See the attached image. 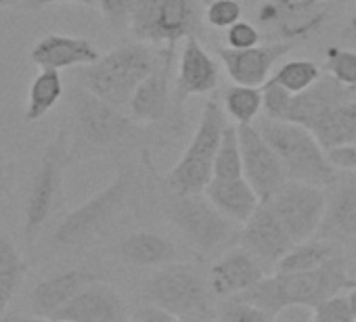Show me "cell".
Returning <instances> with one entry per match:
<instances>
[{
    "mask_svg": "<svg viewBox=\"0 0 356 322\" xmlns=\"http://www.w3.org/2000/svg\"><path fill=\"white\" fill-rule=\"evenodd\" d=\"M172 49L168 46L153 71L136 86L134 94L128 101V115L136 124H155L161 121L170 111V65H172Z\"/></svg>",
    "mask_w": 356,
    "mask_h": 322,
    "instance_id": "17",
    "label": "cell"
},
{
    "mask_svg": "<svg viewBox=\"0 0 356 322\" xmlns=\"http://www.w3.org/2000/svg\"><path fill=\"white\" fill-rule=\"evenodd\" d=\"M321 3H323V0H275V5L281 11V22L283 19H293V17L308 15V13L316 11Z\"/></svg>",
    "mask_w": 356,
    "mask_h": 322,
    "instance_id": "37",
    "label": "cell"
},
{
    "mask_svg": "<svg viewBox=\"0 0 356 322\" xmlns=\"http://www.w3.org/2000/svg\"><path fill=\"white\" fill-rule=\"evenodd\" d=\"M308 130L327 151L343 144H356V94L333 105Z\"/></svg>",
    "mask_w": 356,
    "mask_h": 322,
    "instance_id": "24",
    "label": "cell"
},
{
    "mask_svg": "<svg viewBox=\"0 0 356 322\" xmlns=\"http://www.w3.org/2000/svg\"><path fill=\"white\" fill-rule=\"evenodd\" d=\"M165 214L193 247L212 253L239 239L241 224L225 216L204 193L174 195L165 203Z\"/></svg>",
    "mask_w": 356,
    "mask_h": 322,
    "instance_id": "7",
    "label": "cell"
},
{
    "mask_svg": "<svg viewBox=\"0 0 356 322\" xmlns=\"http://www.w3.org/2000/svg\"><path fill=\"white\" fill-rule=\"evenodd\" d=\"M256 128L281 157L289 180H302L323 189L335 180L339 170L331 164L327 149L306 126L264 115L256 119Z\"/></svg>",
    "mask_w": 356,
    "mask_h": 322,
    "instance_id": "2",
    "label": "cell"
},
{
    "mask_svg": "<svg viewBox=\"0 0 356 322\" xmlns=\"http://www.w3.org/2000/svg\"><path fill=\"white\" fill-rule=\"evenodd\" d=\"M325 193L327 207L316 237L331 243L356 241V174L339 170Z\"/></svg>",
    "mask_w": 356,
    "mask_h": 322,
    "instance_id": "14",
    "label": "cell"
},
{
    "mask_svg": "<svg viewBox=\"0 0 356 322\" xmlns=\"http://www.w3.org/2000/svg\"><path fill=\"white\" fill-rule=\"evenodd\" d=\"M321 76H323L321 67L314 61H310V59H291V61L283 63L270 76V80L277 82L279 86H283L287 92L300 94L306 88H310Z\"/></svg>",
    "mask_w": 356,
    "mask_h": 322,
    "instance_id": "29",
    "label": "cell"
},
{
    "mask_svg": "<svg viewBox=\"0 0 356 322\" xmlns=\"http://www.w3.org/2000/svg\"><path fill=\"white\" fill-rule=\"evenodd\" d=\"M260 32H258V28L254 26V24H250V22H237V24H233L229 30H227V44L231 46V49H237V51H241V49H252V46H258L260 44Z\"/></svg>",
    "mask_w": 356,
    "mask_h": 322,
    "instance_id": "36",
    "label": "cell"
},
{
    "mask_svg": "<svg viewBox=\"0 0 356 322\" xmlns=\"http://www.w3.org/2000/svg\"><path fill=\"white\" fill-rule=\"evenodd\" d=\"M26 268L28 266L15 243L0 230V316L5 314L11 299L15 297Z\"/></svg>",
    "mask_w": 356,
    "mask_h": 322,
    "instance_id": "27",
    "label": "cell"
},
{
    "mask_svg": "<svg viewBox=\"0 0 356 322\" xmlns=\"http://www.w3.org/2000/svg\"><path fill=\"white\" fill-rule=\"evenodd\" d=\"M266 276L264 266L243 247L227 251L222 257H218L208 274L210 289L216 297L227 299L235 297L256 282H260Z\"/></svg>",
    "mask_w": 356,
    "mask_h": 322,
    "instance_id": "18",
    "label": "cell"
},
{
    "mask_svg": "<svg viewBox=\"0 0 356 322\" xmlns=\"http://www.w3.org/2000/svg\"><path fill=\"white\" fill-rule=\"evenodd\" d=\"M7 191H9V164H7V159L0 155V207L5 203Z\"/></svg>",
    "mask_w": 356,
    "mask_h": 322,
    "instance_id": "41",
    "label": "cell"
},
{
    "mask_svg": "<svg viewBox=\"0 0 356 322\" xmlns=\"http://www.w3.org/2000/svg\"><path fill=\"white\" fill-rule=\"evenodd\" d=\"M243 9L239 0H212L204 11V19L208 26L216 30H229L233 24L241 22Z\"/></svg>",
    "mask_w": 356,
    "mask_h": 322,
    "instance_id": "34",
    "label": "cell"
},
{
    "mask_svg": "<svg viewBox=\"0 0 356 322\" xmlns=\"http://www.w3.org/2000/svg\"><path fill=\"white\" fill-rule=\"evenodd\" d=\"M132 189V172L120 170L115 178L82 205L72 210L53 230L51 243L57 249L74 247L103 230L124 207Z\"/></svg>",
    "mask_w": 356,
    "mask_h": 322,
    "instance_id": "9",
    "label": "cell"
},
{
    "mask_svg": "<svg viewBox=\"0 0 356 322\" xmlns=\"http://www.w3.org/2000/svg\"><path fill=\"white\" fill-rule=\"evenodd\" d=\"M216 316L225 322H266V320H273L270 314H266L262 307L241 299V297H227Z\"/></svg>",
    "mask_w": 356,
    "mask_h": 322,
    "instance_id": "32",
    "label": "cell"
},
{
    "mask_svg": "<svg viewBox=\"0 0 356 322\" xmlns=\"http://www.w3.org/2000/svg\"><path fill=\"white\" fill-rule=\"evenodd\" d=\"M218 101H208L202 111V119L174 168L165 176V187L174 195L204 193L214 178L216 155L222 142V134L231 121Z\"/></svg>",
    "mask_w": 356,
    "mask_h": 322,
    "instance_id": "3",
    "label": "cell"
},
{
    "mask_svg": "<svg viewBox=\"0 0 356 322\" xmlns=\"http://www.w3.org/2000/svg\"><path fill=\"white\" fill-rule=\"evenodd\" d=\"M136 0H97V9L111 30L130 28V17Z\"/></svg>",
    "mask_w": 356,
    "mask_h": 322,
    "instance_id": "35",
    "label": "cell"
},
{
    "mask_svg": "<svg viewBox=\"0 0 356 322\" xmlns=\"http://www.w3.org/2000/svg\"><path fill=\"white\" fill-rule=\"evenodd\" d=\"M239 243L264 266V270H275L277 262L293 245L289 232L266 201H262L252 218L241 224Z\"/></svg>",
    "mask_w": 356,
    "mask_h": 322,
    "instance_id": "13",
    "label": "cell"
},
{
    "mask_svg": "<svg viewBox=\"0 0 356 322\" xmlns=\"http://www.w3.org/2000/svg\"><path fill=\"white\" fill-rule=\"evenodd\" d=\"M337 253L335 243L325 241V239H308L302 243H293L291 249L277 262L273 272H283V274H293V272H310L323 266L331 255Z\"/></svg>",
    "mask_w": 356,
    "mask_h": 322,
    "instance_id": "26",
    "label": "cell"
},
{
    "mask_svg": "<svg viewBox=\"0 0 356 322\" xmlns=\"http://www.w3.org/2000/svg\"><path fill=\"white\" fill-rule=\"evenodd\" d=\"M327 155L337 170H350L356 174V144H343V146L329 149Z\"/></svg>",
    "mask_w": 356,
    "mask_h": 322,
    "instance_id": "39",
    "label": "cell"
},
{
    "mask_svg": "<svg viewBox=\"0 0 356 322\" xmlns=\"http://www.w3.org/2000/svg\"><path fill=\"white\" fill-rule=\"evenodd\" d=\"M266 203L281 220L291 241L302 243L318 235L327 207V193L318 185L287 180Z\"/></svg>",
    "mask_w": 356,
    "mask_h": 322,
    "instance_id": "10",
    "label": "cell"
},
{
    "mask_svg": "<svg viewBox=\"0 0 356 322\" xmlns=\"http://www.w3.org/2000/svg\"><path fill=\"white\" fill-rule=\"evenodd\" d=\"M128 318L130 320H136V322H178L174 314H170L168 310H163L161 305L151 303V301H147V305L138 307Z\"/></svg>",
    "mask_w": 356,
    "mask_h": 322,
    "instance_id": "38",
    "label": "cell"
},
{
    "mask_svg": "<svg viewBox=\"0 0 356 322\" xmlns=\"http://www.w3.org/2000/svg\"><path fill=\"white\" fill-rule=\"evenodd\" d=\"M348 299H350V307H352V314H354V320H356V287L348 291Z\"/></svg>",
    "mask_w": 356,
    "mask_h": 322,
    "instance_id": "44",
    "label": "cell"
},
{
    "mask_svg": "<svg viewBox=\"0 0 356 322\" xmlns=\"http://www.w3.org/2000/svg\"><path fill=\"white\" fill-rule=\"evenodd\" d=\"M101 57L99 49L84 36L47 34L30 49V61L40 69H70L86 67Z\"/></svg>",
    "mask_w": 356,
    "mask_h": 322,
    "instance_id": "19",
    "label": "cell"
},
{
    "mask_svg": "<svg viewBox=\"0 0 356 322\" xmlns=\"http://www.w3.org/2000/svg\"><path fill=\"white\" fill-rule=\"evenodd\" d=\"M145 299L161 305L176 320H208L214 318L212 289L204 276L187 264H165L145 282Z\"/></svg>",
    "mask_w": 356,
    "mask_h": 322,
    "instance_id": "5",
    "label": "cell"
},
{
    "mask_svg": "<svg viewBox=\"0 0 356 322\" xmlns=\"http://www.w3.org/2000/svg\"><path fill=\"white\" fill-rule=\"evenodd\" d=\"M118 257L126 264L140 266V268H159L165 264L176 262L178 251L174 243H170L165 237L155 232H132L118 245Z\"/></svg>",
    "mask_w": 356,
    "mask_h": 322,
    "instance_id": "23",
    "label": "cell"
},
{
    "mask_svg": "<svg viewBox=\"0 0 356 322\" xmlns=\"http://www.w3.org/2000/svg\"><path fill=\"white\" fill-rule=\"evenodd\" d=\"M97 280V276L84 268H72L65 272L51 274L36 282L30 295L32 312L38 318H51L57 310H61L80 289H84L88 282Z\"/></svg>",
    "mask_w": 356,
    "mask_h": 322,
    "instance_id": "21",
    "label": "cell"
},
{
    "mask_svg": "<svg viewBox=\"0 0 356 322\" xmlns=\"http://www.w3.org/2000/svg\"><path fill=\"white\" fill-rule=\"evenodd\" d=\"M126 303L120 293L99 280L88 282L80 289L61 310H57L51 320L70 322H120L128 320Z\"/></svg>",
    "mask_w": 356,
    "mask_h": 322,
    "instance_id": "15",
    "label": "cell"
},
{
    "mask_svg": "<svg viewBox=\"0 0 356 322\" xmlns=\"http://www.w3.org/2000/svg\"><path fill=\"white\" fill-rule=\"evenodd\" d=\"M74 119L78 138L88 146L115 144L136 128V121L128 113H122V107L107 103L86 88L74 94Z\"/></svg>",
    "mask_w": 356,
    "mask_h": 322,
    "instance_id": "11",
    "label": "cell"
},
{
    "mask_svg": "<svg viewBox=\"0 0 356 322\" xmlns=\"http://www.w3.org/2000/svg\"><path fill=\"white\" fill-rule=\"evenodd\" d=\"M222 107H225L227 115L233 119V124H237V126L256 124V119L260 117V113L264 109L262 88L235 84L225 90Z\"/></svg>",
    "mask_w": 356,
    "mask_h": 322,
    "instance_id": "28",
    "label": "cell"
},
{
    "mask_svg": "<svg viewBox=\"0 0 356 322\" xmlns=\"http://www.w3.org/2000/svg\"><path fill=\"white\" fill-rule=\"evenodd\" d=\"M204 22L202 0H136L128 30L138 42L174 46L197 36Z\"/></svg>",
    "mask_w": 356,
    "mask_h": 322,
    "instance_id": "6",
    "label": "cell"
},
{
    "mask_svg": "<svg viewBox=\"0 0 356 322\" xmlns=\"http://www.w3.org/2000/svg\"><path fill=\"white\" fill-rule=\"evenodd\" d=\"M24 9L28 11H40L47 7L57 5H80V7H97V0H24Z\"/></svg>",
    "mask_w": 356,
    "mask_h": 322,
    "instance_id": "40",
    "label": "cell"
},
{
    "mask_svg": "<svg viewBox=\"0 0 356 322\" xmlns=\"http://www.w3.org/2000/svg\"><path fill=\"white\" fill-rule=\"evenodd\" d=\"M310 320L314 322H352L354 314L350 307L348 293H335L318 301L310 310Z\"/></svg>",
    "mask_w": 356,
    "mask_h": 322,
    "instance_id": "33",
    "label": "cell"
},
{
    "mask_svg": "<svg viewBox=\"0 0 356 322\" xmlns=\"http://www.w3.org/2000/svg\"><path fill=\"white\" fill-rule=\"evenodd\" d=\"M243 176V157L237 124H229L214 164V178H241Z\"/></svg>",
    "mask_w": 356,
    "mask_h": 322,
    "instance_id": "30",
    "label": "cell"
},
{
    "mask_svg": "<svg viewBox=\"0 0 356 322\" xmlns=\"http://www.w3.org/2000/svg\"><path fill=\"white\" fill-rule=\"evenodd\" d=\"M157 59L159 57H155L145 42L136 40L101 55L95 63L84 67L80 80L86 90L105 99L107 103L115 107H128L136 86L153 71Z\"/></svg>",
    "mask_w": 356,
    "mask_h": 322,
    "instance_id": "4",
    "label": "cell"
},
{
    "mask_svg": "<svg viewBox=\"0 0 356 322\" xmlns=\"http://www.w3.org/2000/svg\"><path fill=\"white\" fill-rule=\"evenodd\" d=\"M291 51L289 42H273L264 46H252V49H220L218 57L227 71V76L233 80V84L243 86H258L262 88L268 78L273 76V67L279 59H283Z\"/></svg>",
    "mask_w": 356,
    "mask_h": 322,
    "instance_id": "16",
    "label": "cell"
},
{
    "mask_svg": "<svg viewBox=\"0 0 356 322\" xmlns=\"http://www.w3.org/2000/svg\"><path fill=\"white\" fill-rule=\"evenodd\" d=\"M63 96V78L59 69H40L36 78L30 84L28 99H26V109H24V119L28 124L40 121L44 115H49L55 105Z\"/></svg>",
    "mask_w": 356,
    "mask_h": 322,
    "instance_id": "25",
    "label": "cell"
},
{
    "mask_svg": "<svg viewBox=\"0 0 356 322\" xmlns=\"http://www.w3.org/2000/svg\"><path fill=\"white\" fill-rule=\"evenodd\" d=\"M218 80H220V67L216 59L204 49L197 36L187 38L181 53V61H178V78H176L178 96L187 99L195 94H208L218 86Z\"/></svg>",
    "mask_w": 356,
    "mask_h": 322,
    "instance_id": "20",
    "label": "cell"
},
{
    "mask_svg": "<svg viewBox=\"0 0 356 322\" xmlns=\"http://www.w3.org/2000/svg\"><path fill=\"white\" fill-rule=\"evenodd\" d=\"M325 74L356 92V51L329 46L325 51Z\"/></svg>",
    "mask_w": 356,
    "mask_h": 322,
    "instance_id": "31",
    "label": "cell"
},
{
    "mask_svg": "<svg viewBox=\"0 0 356 322\" xmlns=\"http://www.w3.org/2000/svg\"><path fill=\"white\" fill-rule=\"evenodd\" d=\"M70 161H72L70 136L65 130H59L42 151L40 164L32 176L30 191L26 197L24 235L28 241H34L44 228L47 220L51 218L63 187V174Z\"/></svg>",
    "mask_w": 356,
    "mask_h": 322,
    "instance_id": "8",
    "label": "cell"
},
{
    "mask_svg": "<svg viewBox=\"0 0 356 322\" xmlns=\"http://www.w3.org/2000/svg\"><path fill=\"white\" fill-rule=\"evenodd\" d=\"M24 0H0V9H5V7H13V5H22Z\"/></svg>",
    "mask_w": 356,
    "mask_h": 322,
    "instance_id": "45",
    "label": "cell"
},
{
    "mask_svg": "<svg viewBox=\"0 0 356 322\" xmlns=\"http://www.w3.org/2000/svg\"><path fill=\"white\" fill-rule=\"evenodd\" d=\"M356 287V278H352L348 270L346 255L339 251L331 255L323 266L310 272H273L264 276L260 282L250 287L248 291L235 295L258 307H262L273 318H279L289 307H314L329 295L350 291Z\"/></svg>",
    "mask_w": 356,
    "mask_h": 322,
    "instance_id": "1",
    "label": "cell"
},
{
    "mask_svg": "<svg viewBox=\"0 0 356 322\" xmlns=\"http://www.w3.org/2000/svg\"><path fill=\"white\" fill-rule=\"evenodd\" d=\"M346 262H348V270H350L352 278H356V243L352 245L350 253L346 255Z\"/></svg>",
    "mask_w": 356,
    "mask_h": 322,
    "instance_id": "43",
    "label": "cell"
},
{
    "mask_svg": "<svg viewBox=\"0 0 356 322\" xmlns=\"http://www.w3.org/2000/svg\"><path fill=\"white\" fill-rule=\"evenodd\" d=\"M241 157H243V176L258 193L260 201H268L289 178L285 166L270 142L260 134L256 124L237 126Z\"/></svg>",
    "mask_w": 356,
    "mask_h": 322,
    "instance_id": "12",
    "label": "cell"
},
{
    "mask_svg": "<svg viewBox=\"0 0 356 322\" xmlns=\"http://www.w3.org/2000/svg\"><path fill=\"white\" fill-rule=\"evenodd\" d=\"M204 195L231 220L243 224L262 203L245 176L241 178H212Z\"/></svg>",
    "mask_w": 356,
    "mask_h": 322,
    "instance_id": "22",
    "label": "cell"
},
{
    "mask_svg": "<svg viewBox=\"0 0 356 322\" xmlns=\"http://www.w3.org/2000/svg\"><path fill=\"white\" fill-rule=\"evenodd\" d=\"M343 36H346V40H350V42H356V13L350 17L348 26H346V30H343Z\"/></svg>",
    "mask_w": 356,
    "mask_h": 322,
    "instance_id": "42",
    "label": "cell"
}]
</instances>
